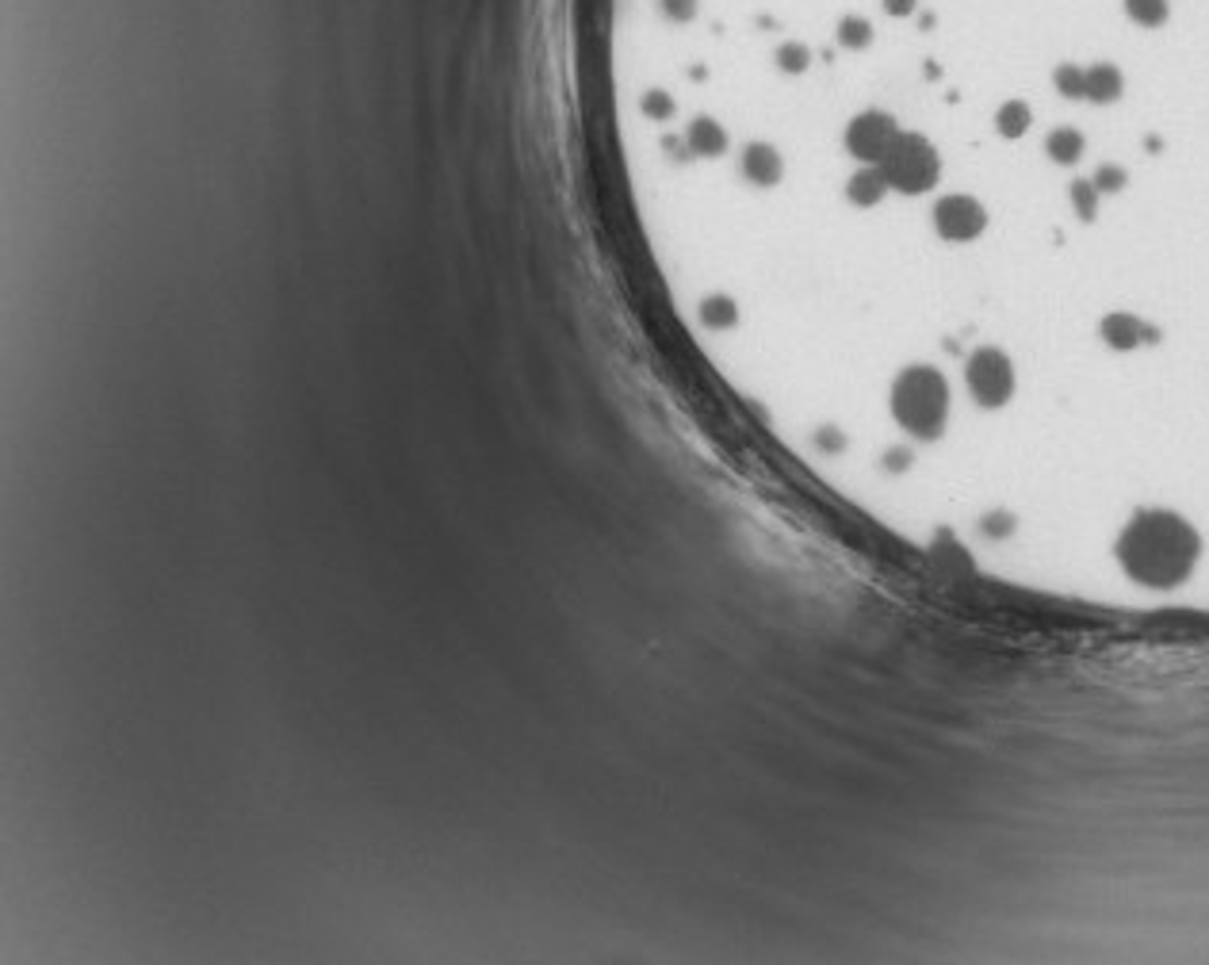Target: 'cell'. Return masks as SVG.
I'll return each mask as SVG.
<instances>
[{
  "mask_svg": "<svg viewBox=\"0 0 1209 965\" xmlns=\"http://www.w3.org/2000/svg\"><path fill=\"white\" fill-rule=\"evenodd\" d=\"M1198 548V533L1175 514H1145V518L1129 521L1122 544H1117L1125 571L1137 582H1152V587L1183 582L1194 571Z\"/></svg>",
  "mask_w": 1209,
  "mask_h": 965,
  "instance_id": "6da1fadb",
  "label": "cell"
},
{
  "mask_svg": "<svg viewBox=\"0 0 1209 965\" xmlns=\"http://www.w3.org/2000/svg\"><path fill=\"white\" fill-rule=\"evenodd\" d=\"M888 414L911 441H938L950 425V384L934 364H907L888 387Z\"/></svg>",
  "mask_w": 1209,
  "mask_h": 965,
  "instance_id": "7a4b0ae2",
  "label": "cell"
},
{
  "mask_svg": "<svg viewBox=\"0 0 1209 965\" xmlns=\"http://www.w3.org/2000/svg\"><path fill=\"white\" fill-rule=\"evenodd\" d=\"M873 169L876 177L884 181V200L896 192V196H922L938 184L942 177V157H938L934 142L919 131H904L899 126L896 142L888 146V154L876 161V166H861Z\"/></svg>",
  "mask_w": 1209,
  "mask_h": 965,
  "instance_id": "3957f363",
  "label": "cell"
},
{
  "mask_svg": "<svg viewBox=\"0 0 1209 965\" xmlns=\"http://www.w3.org/2000/svg\"><path fill=\"white\" fill-rule=\"evenodd\" d=\"M965 384L968 395L980 402L983 410H999L1015 399V361L995 346H980L965 364Z\"/></svg>",
  "mask_w": 1209,
  "mask_h": 965,
  "instance_id": "277c9868",
  "label": "cell"
},
{
  "mask_svg": "<svg viewBox=\"0 0 1209 965\" xmlns=\"http://www.w3.org/2000/svg\"><path fill=\"white\" fill-rule=\"evenodd\" d=\"M934 230L942 242L950 245H965L976 242V238L988 230V207L980 204L976 196H965V192H953V196H942L934 207Z\"/></svg>",
  "mask_w": 1209,
  "mask_h": 965,
  "instance_id": "5b68a950",
  "label": "cell"
},
{
  "mask_svg": "<svg viewBox=\"0 0 1209 965\" xmlns=\"http://www.w3.org/2000/svg\"><path fill=\"white\" fill-rule=\"evenodd\" d=\"M1102 341H1107L1110 349H1117V353H1133L1137 346H1148V341H1156L1160 334L1152 330V326H1145V322L1137 318V314H1125V311H1114L1102 318L1099 326Z\"/></svg>",
  "mask_w": 1209,
  "mask_h": 965,
  "instance_id": "8992f818",
  "label": "cell"
},
{
  "mask_svg": "<svg viewBox=\"0 0 1209 965\" xmlns=\"http://www.w3.org/2000/svg\"><path fill=\"white\" fill-rule=\"evenodd\" d=\"M1125 93V77L1114 62H1095L1087 70V100L1091 104H1114Z\"/></svg>",
  "mask_w": 1209,
  "mask_h": 965,
  "instance_id": "52a82bcc",
  "label": "cell"
},
{
  "mask_svg": "<svg viewBox=\"0 0 1209 965\" xmlns=\"http://www.w3.org/2000/svg\"><path fill=\"white\" fill-rule=\"evenodd\" d=\"M1084 149H1087V142L1076 126H1056L1045 138V154L1053 157L1056 166H1076L1079 157H1084Z\"/></svg>",
  "mask_w": 1209,
  "mask_h": 965,
  "instance_id": "ba28073f",
  "label": "cell"
},
{
  "mask_svg": "<svg viewBox=\"0 0 1209 965\" xmlns=\"http://www.w3.org/2000/svg\"><path fill=\"white\" fill-rule=\"evenodd\" d=\"M1033 123V111L1026 100H1006L1003 108L995 111V131L1003 134V138H1023L1026 131H1030Z\"/></svg>",
  "mask_w": 1209,
  "mask_h": 965,
  "instance_id": "9c48e42d",
  "label": "cell"
},
{
  "mask_svg": "<svg viewBox=\"0 0 1209 965\" xmlns=\"http://www.w3.org/2000/svg\"><path fill=\"white\" fill-rule=\"evenodd\" d=\"M1125 16L1137 27H1163L1171 16L1168 0H1125Z\"/></svg>",
  "mask_w": 1209,
  "mask_h": 965,
  "instance_id": "30bf717a",
  "label": "cell"
},
{
  "mask_svg": "<svg viewBox=\"0 0 1209 965\" xmlns=\"http://www.w3.org/2000/svg\"><path fill=\"white\" fill-rule=\"evenodd\" d=\"M1053 85H1056V93H1061L1064 100H1087V70H1079L1076 62L1056 65Z\"/></svg>",
  "mask_w": 1209,
  "mask_h": 965,
  "instance_id": "8fae6325",
  "label": "cell"
},
{
  "mask_svg": "<svg viewBox=\"0 0 1209 965\" xmlns=\"http://www.w3.org/2000/svg\"><path fill=\"white\" fill-rule=\"evenodd\" d=\"M1068 196H1072V207H1076V215L1084 222H1091L1095 215H1099V196H1102V192L1095 189V181H1076V184H1072Z\"/></svg>",
  "mask_w": 1209,
  "mask_h": 965,
  "instance_id": "7c38bea8",
  "label": "cell"
},
{
  "mask_svg": "<svg viewBox=\"0 0 1209 965\" xmlns=\"http://www.w3.org/2000/svg\"><path fill=\"white\" fill-rule=\"evenodd\" d=\"M1129 184V173L1122 166H1099L1095 169V189L1099 192H1122Z\"/></svg>",
  "mask_w": 1209,
  "mask_h": 965,
  "instance_id": "4fadbf2b",
  "label": "cell"
},
{
  "mask_svg": "<svg viewBox=\"0 0 1209 965\" xmlns=\"http://www.w3.org/2000/svg\"><path fill=\"white\" fill-rule=\"evenodd\" d=\"M881 9H884V16H892V20H907V16H915L919 0H881Z\"/></svg>",
  "mask_w": 1209,
  "mask_h": 965,
  "instance_id": "5bb4252c",
  "label": "cell"
}]
</instances>
